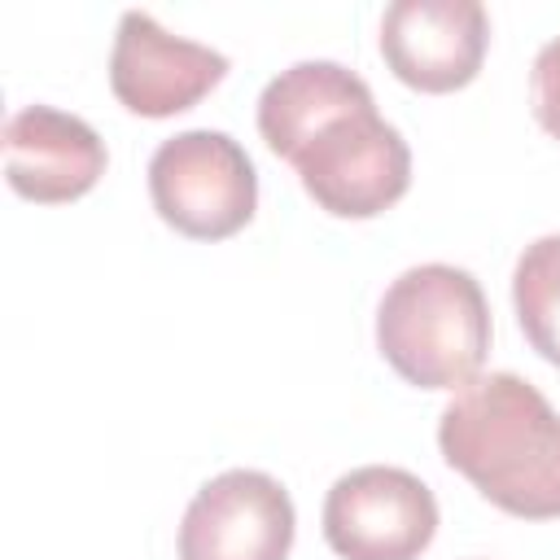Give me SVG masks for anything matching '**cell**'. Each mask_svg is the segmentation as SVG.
I'll list each match as a JSON object with an SVG mask.
<instances>
[{
	"mask_svg": "<svg viewBox=\"0 0 560 560\" xmlns=\"http://www.w3.org/2000/svg\"><path fill=\"white\" fill-rule=\"evenodd\" d=\"M490 48V13L477 0H394L381 13V57L416 92L468 88Z\"/></svg>",
	"mask_w": 560,
	"mask_h": 560,
	"instance_id": "7",
	"label": "cell"
},
{
	"mask_svg": "<svg viewBox=\"0 0 560 560\" xmlns=\"http://www.w3.org/2000/svg\"><path fill=\"white\" fill-rule=\"evenodd\" d=\"M368 105H376L372 88L341 61H293L258 92V131L276 158L293 162L324 122Z\"/></svg>",
	"mask_w": 560,
	"mask_h": 560,
	"instance_id": "10",
	"label": "cell"
},
{
	"mask_svg": "<svg viewBox=\"0 0 560 560\" xmlns=\"http://www.w3.org/2000/svg\"><path fill=\"white\" fill-rule=\"evenodd\" d=\"M433 534L438 499L407 468L363 464L324 494V538L341 560H420Z\"/></svg>",
	"mask_w": 560,
	"mask_h": 560,
	"instance_id": "5",
	"label": "cell"
},
{
	"mask_svg": "<svg viewBox=\"0 0 560 560\" xmlns=\"http://www.w3.org/2000/svg\"><path fill=\"white\" fill-rule=\"evenodd\" d=\"M149 197L166 228L188 241H223L258 210V171L241 140L210 127H188L162 140L149 158Z\"/></svg>",
	"mask_w": 560,
	"mask_h": 560,
	"instance_id": "3",
	"label": "cell"
},
{
	"mask_svg": "<svg viewBox=\"0 0 560 560\" xmlns=\"http://www.w3.org/2000/svg\"><path fill=\"white\" fill-rule=\"evenodd\" d=\"M512 306L525 341L560 368V232L521 249L512 271Z\"/></svg>",
	"mask_w": 560,
	"mask_h": 560,
	"instance_id": "11",
	"label": "cell"
},
{
	"mask_svg": "<svg viewBox=\"0 0 560 560\" xmlns=\"http://www.w3.org/2000/svg\"><path fill=\"white\" fill-rule=\"evenodd\" d=\"M293 525V499L271 472L228 468L188 499L179 560H284Z\"/></svg>",
	"mask_w": 560,
	"mask_h": 560,
	"instance_id": "6",
	"label": "cell"
},
{
	"mask_svg": "<svg viewBox=\"0 0 560 560\" xmlns=\"http://www.w3.org/2000/svg\"><path fill=\"white\" fill-rule=\"evenodd\" d=\"M438 451L494 508L521 521L560 516V411L516 372H486L438 416Z\"/></svg>",
	"mask_w": 560,
	"mask_h": 560,
	"instance_id": "1",
	"label": "cell"
},
{
	"mask_svg": "<svg viewBox=\"0 0 560 560\" xmlns=\"http://www.w3.org/2000/svg\"><path fill=\"white\" fill-rule=\"evenodd\" d=\"M376 346L407 385H468L490 350V302L477 276L451 262L407 267L376 306Z\"/></svg>",
	"mask_w": 560,
	"mask_h": 560,
	"instance_id": "2",
	"label": "cell"
},
{
	"mask_svg": "<svg viewBox=\"0 0 560 560\" xmlns=\"http://www.w3.org/2000/svg\"><path fill=\"white\" fill-rule=\"evenodd\" d=\"M529 105L538 127L560 140V35L547 39L529 66Z\"/></svg>",
	"mask_w": 560,
	"mask_h": 560,
	"instance_id": "12",
	"label": "cell"
},
{
	"mask_svg": "<svg viewBox=\"0 0 560 560\" xmlns=\"http://www.w3.org/2000/svg\"><path fill=\"white\" fill-rule=\"evenodd\" d=\"M109 153L92 122L52 105H26L4 122V179L39 206L79 201L105 175Z\"/></svg>",
	"mask_w": 560,
	"mask_h": 560,
	"instance_id": "9",
	"label": "cell"
},
{
	"mask_svg": "<svg viewBox=\"0 0 560 560\" xmlns=\"http://www.w3.org/2000/svg\"><path fill=\"white\" fill-rule=\"evenodd\" d=\"M228 74V57L171 35L144 9H127L118 18L114 52H109V88L118 105L140 118H171L192 109L219 79Z\"/></svg>",
	"mask_w": 560,
	"mask_h": 560,
	"instance_id": "8",
	"label": "cell"
},
{
	"mask_svg": "<svg viewBox=\"0 0 560 560\" xmlns=\"http://www.w3.org/2000/svg\"><path fill=\"white\" fill-rule=\"evenodd\" d=\"M293 166L306 197L337 219H372L411 188V149L376 105L324 122Z\"/></svg>",
	"mask_w": 560,
	"mask_h": 560,
	"instance_id": "4",
	"label": "cell"
}]
</instances>
